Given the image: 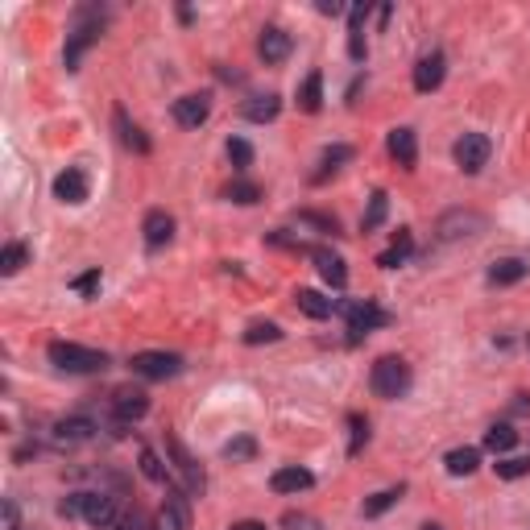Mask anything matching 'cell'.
<instances>
[{
	"mask_svg": "<svg viewBox=\"0 0 530 530\" xmlns=\"http://www.w3.org/2000/svg\"><path fill=\"white\" fill-rule=\"evenodd\" d=\"M240 112H245V120H253V125H265V120H274L282 112V100L274 96V91H265V96H249Z\"/></svg>",
	"mask_w": 530,
	"mask_h": 530,
	"instance_id": "23",
	"label": "cell"
},
{
	"mask_svg": "<svg viewBox=\"0 0 530 530\" xmlns=\"http://www.w3.org/2000/svg\"><path fill=\"white\" fill-rule=\"evenodd\" d=\"M402 493H406L402 485H398V489H381V493H373V498H369L365 506H361V514H365V518H378V514H386L390 506H398Z\"/></svg>",
	"mask_w": 530,
	"mask_h": 530,
	"instance_id": "31",
	"label": "cell"
},
{
	"mask_svg": "<svg viewBox=\"0 0 530 530\" xmlns=\"http://www.w3.org/2000/svg\"><path fill=\"white\" fill-rule=\"evenodd\" d=\"M444 465L452 476H468V473H476V465H481V452H476V447H456V452H447Z\"/></svg>",
	"mask_w": 530,
	"mask_h": 530,
	"instance_id": "28",
	"label": "cell"
},
{
	"mask_svg": "<svg viewBox=\"0 0 530 530\" xmlns=\"http://www.w3.org/2000/svg\"><path fill=\"white\" fill-rule=\"evenodd\" d=\"M228 530H265V522H253V518H245V522H232Z\"/></svg>",
	"mask_w": 530,
	"mask_h": 530,
	"instance_id": "46",
	"label": "cell"
},
{
	"mask_svg": "<svg viewBox=\"0 0 530 530\" xmlns=\"http://www.w3.org/2000/svg\"><path fill=\"white\" fill-rule=\"evenodd\" d=\"M386 212H390V195H386V191H373V199H369V212H365V220H361V228H365V232H373V228L386 220Z\"/></svg>",
	"mask_w": 530,
	"mask_h": 530,
	"instance_id": "35",
	"label": "cell"
},
{
	"mask_svg": "<svg viewBox=\"0 0 530 530\" xmlns=\"http://www.w3.org/2000/svg\"><path fill=\"white\" fill-rule=\"evenodd\" d=\"M282 526H291V530H315V518H307V514H286V518H282Z\"/></svg>",
	"mask_w": 530,
	"mask_h": 530,
	"instance_id": "44",
	"label": "cell"
},
{
	"mask_svg": "<svg viewBox=\"0 0 530 530\" xmlns=\"http://www.w3.org/2000/svg\"><path fill=\"white\" fill-rule=\"evenodd\" d=\"M46 357L50 365L63 369V373H104L109 369V357L96 352V348H83L75 340H55V344L46 348Z\"/></svg>",
	"mask_w": 530,
	"mask_h": 530,
	"instance_id": "3",
	"label": "cell"
},
{
	"mask_svg": "<svg viewBox=\"0 0 530 530\" xmlns=\"http://www.w3.org/2000/svg\"><path fill=\"white\" fill-rule=\"evenodd\" d=\"M311 485H315V476L307 473V468H299V465H286V468H278V473L270 476L274 493H303V489H311Z\"/></svg>",
	"mask_w": 530,
	"mask_h": 530,
	"instance_id": "19",
	"label": "cell"
},
{
	"mask_svg": "<svg viewBox=\"0 0 530 530\" xmlns=\"http://www.w3.org/2000/svg\"><path fill=\"white\" fill-rule=\"evenodd\" d=\"M129 365H133V373L145 381H166V378H178V373H183V357H178V352H137Z\"/></svg>",
	"mask_w": 530,
	"mask_h": 530,
	"instance_id": "8",
	"label": "cell"
},
{
	"mask_svg": "<svg viewBox=\"0 0 530 530\" xmlns=\"http://www.w3.org/2000/svg\"><path fill=\"white\" fill-rule=\"evenodd\" d=\"M257 55L265 58V63H282V58L291 55V33L278 30V25L261 30V38H257Z\"/></svg>",
	"mask_w": 530,
	"mask_h": 530,
	"instance_id": "20",
	"label": "cell"
},
{
	"mask_svg": "<svg viewBox=\"0 0 530 530\" xmlns=\"http://www.w3.org/2000/svg\"><path fill=\"white\" fill-rule=\"evenodd\" d=\"M489 150H493V145H489V137L485 133H465V137L456 141V166H460V170L465 174H476L481 170V166L489 162Z\"/></svg>",
	"mask_w": 530,
	"mask_h": 530,
	"instance_id": "9",
	"label": "cell"
},
{
	"mask_svg": "<svg viewBox=\"0 0 530 530\" xmlns=\"http://www.w3.org/2000/svg\"><path fill=\"white\" fill-rule=\"evenodd\" d=\"M25 261H30V249L13 240V245H4V249H0V274H4V278H13V274H22Z\"/></svg>",
	"mask_w": 530,
	"mask_h": 530,
	"instance_id": "32",
	"label": "cell"
},
{
	"mask_svg": "<svg viewBox=\"0 0 530 530\" xmlns=\"http://www.w3.org/2000/svg\"><path fill=\"white\" fill-rule=\"evenodd\" d=\"M307 257L315 261V270L324 274V282H327V286H335V291H344V282H348L344 257H335L332 249H319V245H307Z\"/></svg>",
	"mask_w": 530,
	"mask_h": 530,
	"instance_id": "13",
	"label": "cell"
},
{
	"mask_svg": "<svg viewBox=\"0 0 530 530\" xmlns=\"http://www.w3.org/2000/svg\"><path fill=\"white\" fill-rule=\"evenodd\" d=\"M141 473L150 476L153 485H174V476H170V468L158 460V452L153 447H141Z\"/></svg>",
	"mask_w": 530,
	"mask_h": 530,
	"instance_id": "30",
	"label": "cell"
},
{
	"mask_svg": "<svg viewBox=\"0 0 530 530\" xmlns=\"http://www.w3.org/2000/svg\"><path fill=\"white\" fill-rule=\"evenodd\" d=\"M518 444V431H514V427H509V422H493V427H489L485 431V447L489 452H509V447Z\"/></svg>",
	"mask_w": 530,
	"mask_h": 530,
	"instance_id": "29",
	"label": "cell"
},
{
	"mask_svg": "<svg viewBox=\"0 0 530 530\" xmlns=\"http://www.w3.org/2000/svg\"><path fill=\"white\" fill-rule=\"evenodd\" d=\"M141 232H145V245H150V249H162L174 237V216L162 212V207H153L150 216H145V224H141Z\"/></svg>",
	"mask_w": 530,
	"mask_h": 530,
	"instance_id": "14",
	"label": "cell"
},
{
	"mask_svg": "<svg viewBox=\"0 0 530 530\" xmlns=\"http://www.w3.org/2000/svg\"><path fill=\"white\" fill-rule=\"evenodd\" d=\"M294 303H299V311L311 315V319H327V315L335 311L332 299H324L319 291H294Z\"/></svg>",
	"mask_w": 530,
	"mask_h": 530,
	"instance_id": "26",
	"label": "cell"
},
{
	"mask_svg": "<svg viewBox=\"0 0 530 530\" xmlns=\"http://www.w3.org/2000/svg\"><path fill=\"white\" fill-rule=\"evenodd\" d=\"M386 145H390L394 162L406 166V170H414V162H419V141H414V129H394Z\"/></svg>",
	"mask_w": 530,
	"mask_h": 530,
	"instance_id": "21",
	"label": "cell"
},
{
	"mask_svg": "<svg viewBox=\"0 0 530 530\" xmlns=\"http://www.w3.org/2000/svg\"><path fill=\"white\" fill-rule=\"evenodd\" d=\"M485 228V216L476 212H452V216L439 220V240H456V237H473Z\"/></svg>",
	"mask_w": 530,
	"mask_h": 530,
	"instance_id": "15",
	"label": "cell"
},
{
	"mask_svg": "<svg viewBox=\"0 0 530 530\" xmlns=\"http://www.w3.org/2000/svg\"><path fill=\"white\" fill-rule=\"evenodd\" d=\"M4 530H17V501L4 498Z\"/></svg>",
	"mask_w": 530,
	"mask_h": 530,
	"instance_id": "45",
	"label": "cell"
},
{
	"mask_svg": "<svg viewBox=\"0 0 530 530\" xmlns=\"http://www.w3.org/2000/svg\"><path fill=\"white\" fill-rule=\"evenodd\" d=\"M530 411V398L526 394H518V402H514V414H526Z\"/></svg>",
	"mask_w": 530,
	"mask_h": 530,
	"instance_id": "48",
	"label": "cell"
},
{
	"mask_svg": "<svg viewBox=\"0 0 530 530\" xmlns=\"http://www.w3.org/2000/svg\"><path fill=\"white\" fill-rule=\"evenodd\" d=\"M274 340H282L278 324H253L249 332H245V344H274Z\"/></svg>",
	"mask_w": 530,
	"mask_h": 530,
	"instance_id": "38",
	"label": "cell"
},
{
	"mask_svg": "<svg viewBox=\"0 0 530 530\" xmlns=\"http://www.w3.org/2000/svg\"><path fill=\"white\" fill-rule=\"evenodd\" d=\"M224 456L228 460H253V456H257V444H253L249 435H240V439H232V444L224 447Z\"/></svg>",
	"mask_w": 530,
	"mask_h": 530,
	"instance_id": "41",
	"label": "cell"
},
{
	"mask_svg": "<svg viewBox=\"0 0 530 530\" xmlns=\"http://www.w3.org/2000/svg\"><path fill=\"white\" fill-rule=\"evenodd\" d=\"M58 514H63V518H83L87 526H96V530H112L120 522L117 498H109V493H71V498L58 506Z\"/></svg>",
	"mask_w": 530,
	"mask_h": 530,
	"instance_id": "1",
	"label": "cell"
},
{
	"mask_svg": "<svg viewBox=\"0 0 530 530\" xmlns=\"http://www.w3.org/2000/svg\"><path fill=\"white\" fill-rule=\"evenodd\" d=\"M112 120H117V133H120V145H125V150H133V153H150V150H153L150 137H145V133H141L137 125H133L129 112H125V109L112 112Z\"/></svg>",
	"mask_w": 530,
	"mask_h": 530,
	"instance_id": "22",
	"label": "cell"
},
{
	"mask_svg": "<svg viewBox=\"0 0 530 530\" xmlns=\"http://www.w3.org/2000/svg\"><path fill=\"white\" fill-rule=\"evenodd\" d=\"M166 456L174 460V473H178V481H183V489L191 493V498H204V489H207V476H204V465H199L195 456L187 452L174 435H166Z\"/></svg>",
	"mask_w": 530,
	"mask_h": 530,
	"instance_id": "6",
	"label": "cell"
},
{
	"mask_svg": "<svg viewBox=\"0 0 530 530\" xmlns=\"http://www.w3.org/2000/svg\"><path fill=\"white\" fill-rule=\"evenodd\" d=\"M71 291H75V294H96V291H100V270L79 274V278L71 282Z\"/></svg>",
	"mask_w": 530,
	"mask_h": 530,
	"instance_id": "43",
	"label": "cell"
},
{
	"mask_svg": "<svg viewBox=\"0 0 530 530\" xmlns=\"http://www.w3.org/2000/svg\"><path fill=\"white\" fill-rule=\"evenodd\" d=\"M299 109L303 112H319L324 109V71H311L299 87Z\"/></svg>",
	"mask_w": 530,
	"mask_h": 530,
	"instance_id": "25",
	"label": "cell"
},
{
	"mask_svg": "<svg viewBox=\"0 0 530 530\" xmlns=\"http://www.w3.org/2000/svg\"><path fill=\"white\" fill-rule=\"evenodd\" d=\"M340 162H352V145H327L324 158H319V166H324V170L315 174V183H324V178H327V174H332Z\"/></svg>",
	"mask_w": 530,
	"mask_h": 530,
	"instance_id": "33",
	"label": "cell"
},
{
	"mask_svg": "<svg viewBox=\"0 0 530 530\" xmlns=\"http://www.w3.org/2000/svg\"><path fill=\"white\" fill-rule=\"evenodd\" d=\"M50 439H55L58 447H79V444H87V439H96V422L83 419V414H75V419H58Z\"/></svg>",
	"mask_w": 530,
	"mask_h": 530,
	"instance_id": "11",
	"label": "cell"
},
{
	"mask_svg": "<svg viewBox=\"0 0 530 530\" xmlns=\"http://www.w3.org/2000/svg\"><path fill=\"white\" fill-rule=\"evenodd\" d=\"M100 33H104V13L100 9H75L71 33H66V50H63L66 71H79V58H83L87 46L100 42Z\"/></svg>",
	"mask_w": 530,
	"mask_h": 530,
	"instance_id": "2",
	"label": "cell"
},
{
	"mask_svg": "<svg viewBox=\"0 0 530 530\" xmlns=\"http://www.w3.org/2000/svg\"><path fill=\"white\" fill-rule=\"evenodd\" d=\"M411 245H414V240H411V232L402 228L398 237H394V245H390V249H386V253L378 257V265H381V270H398L402 261L411 257Z\"/></svg>",
	"mask_w": 530,
	"mask_h": 530,
	"instance_id": "27",
	"label": "cell"
},
{
	"mask_svg": "<svg viewBox=\"0 0 530 530\" xmlns=\"http://www.w3.org/2000/svg\"><path fill=\"white\" fill-rule=\"evenodd\" d=\"M158 530H191V493L183 485H166V501L158 509Z\"/></svg>",
	"mask_w": 530,
	"mask_h": 530,
	"instance_id": "7",
	"label": "cell"
},
{
	"mask_svg": "<svg viewBox=\"0 0 530 530\" xmlns=\"http://www.w3.org/2000/svg\"><path fill=\"white\" fill-rule=\"evenodd\" d=\"M498 476L501 481H518V476H530V456H509V460H498Z\"/></svg>",
	"mask_w": 530,
	"mask_h": 530,
	"instance_id": "36",
	"label": "cell"
},
{
	"mask_svg": "<svg viewBox=\"0 0 530 530\" xmlns=\"http://www.w3.org/2000/svg\"><path fill=\"white\" fill-rule=\"evenodd\" d=\"M174 120L183 125V129H199L207 117H212V96L207 91H195V96H183V100H174Z\"/></svg>",
	"mask_w": 530,
	"mask_h": 530,
	"instance_id": "10",
	"label": "cell"
},
{
	"mask_svg": "<svg viewBox=\"0 0 530 530\" xmlns=\"http://www.w3.org/2000/svg\"><path fill=\"white\" fill-rule=\"evenodd\" d=\"M419 530H444V526H439V522H427V526H419Z\"/></svg>",
	"mask_w": 530,
	"mask_h": 530,
	"instance_id": "49",
	"label": "cell"
},
{
	"mask_svg": "<svg viewBox=\"0 0 530 530\" xmlns=\"http://www.w3.org/2000/svg\"><path fill=\"white\" fill-rule=\"evenodd\" d=\"M365 17H369L365 4H352V9H348V58H352V63H365V55H369V46H365Z\"/></svg>",
	"mask_w": 530,
	"mask_h": 530,
	"instance_id": "16",
	"label": "cell"
},
{
	"mask_svg": "<svg viewBox=\"0 0 530 530\" xmlns=\"http://www.w3.org/2000/svg\"><path fill=\"white\" fill-rule=\"evenodd\" d=\"M112 411H117L120 422L141 419V414L150 411V394H145V390H129V386H125V390L112 394Z\"/></svg>",
	"mask_w": 530,
	"mask_h": 530,
	"instance_id": "17",
	"label": "cell"
},
{
	"mask_svg": "<svg viewBox=\"0 0 530 530\" xmlns=\"http://www.w3.org/2000/svg\"><path fill=\"white\" fill-rule=\"evenodd\" d=\"M299 220L303 224H311V228H319V232H340V224H335V216H324V212H299Z\"/></svg>",
	"mask_w": 530,
	"mask_h": 530,
	"instance_id": "42",
	"label": "cell"
},
{
	"mask_svg": "<svg viewBox=\"0 0 530 530\" xmlns=\"http://www.w3.org/2000/svg\"><path fill=\"white\" fill-rule=\"evenodd\" d=\"M369 390L386 402L406 398V390H411V365L402 357H381L378 365L369 369Z\"/></svg>",
	"mask_w": 530,
	"mask_h": 530,
	"instance_id": "4",
	"label": "cell"
},
{
	"mask_svg": "<svg viewBox=\"0 0 530 530\" xmlns=\"http://www.w3.org/2000/svg\"><path fill=\"white\" fill-rule=\"evenodd\" d=\"M444 75H447V58L439 55V50L419 58V66H414V91H419V96H431L435 87L444 83Z\"/></svg>",
	"mask_w": 530,
	"mask_h": 530,
	"instance_id": "12",
	"label": "cell"
},
{
	"mask_svg": "<svg viewBox=\"0 0 530 530\" xmlns=\"http://www.w3.org/2000/svg\"><path fill=\"white\" fill-rule=\"evenodd\" d=\"M348 431H352V439H348V452L357 456L361 444H369V422L361 419V414H348Z\"/></svg>",
	"mask_w": 530,
	"mask_h": 530,
	"instance_id": "39",
	"label": "cell"
},
{
	"mask_svg": "<svg viewBox=\"0 0 530 530\" xmlns=\"http://www.w3.org/2000/svg\"><path fill=\"white\" fill-rule=\"evenodd\" d=\"M319 13H332V17H340V13H344V4H335V0H319Z\"/></svg>",
	"mask_w": 530,
	"mask_h": 530,
	"instance_id": "47",
	"label": "cell"
},
{
	"mask_svg": "<svg viewBox=\"0 0 530 530\" xmlns=\"http://www.w3.org/2000/svg\"><path fill=\"white\" fill-rule=\"evenodd\" d=\"M335 311L348 319V344H361V335H369L373 327L390 324V315L381 311V307H373L369 299L365 303H335Z\"/></svg>",
	"mask_w": 530,
	"mask_h": 530,
	"instance_id": "5",
	"label": "cell"
},
{
	"mask_svg": "<svg viewBox=\"0 0 530 530\" xmlns=\"http://www.w3.org/2000/svg\"><path fill=\"white\" fill-rule=\"evenodd\" d=\"M522 278H526V261L522 257H501L489 265V282H493V286H514V282H522Z\"/></svg>",
	"mask_w": 530,
	"mask_h": 530,
	"instance_id": "24",
	"label": "cell"
},
{
	"mask_svg": "<svg viewBox=\"0 0 530 530\" xmlns=\"http://www.w3.org/2000/svg\"><path fill=\"white\" fill-rule=\"evenodd\" d=\"M224 199H232V204H240V207H253V204L261 199V187H257V183H245V178H237V183H228Z\"/></svg>",
	"mask_w": 530,
	"mask_h": 530,
	"instance_id": "34",
	"label": "cell"
},
{
	"mask_svg": "<svg viewBox=\"0 0 530 530\" xmlns=\"http://www.w3.org/2000/svg\"><path fill=\"white\" fill-rule=\"evenodd\" d=\"M112 530H158V522H150L141 509H129V514H120V522Z\"/></svg>",
	"mask_w": 530,
	"mask_h": 530,
	"instance_id": "40",
	"label": "cell"
},
{
	"mask_svg": "<svg viewBox=\"0 0 530 530\" xmlns=\"http://www.w3.org/2000/svg\"><path fill=\"white\" fill-rule=\"evenodd\" d=\"M55 199H63V204H83L87 199V174L79 166H71L55 178Z\"/></svg>",
	"mask_w": 530,
	"mask_h": 530,
	"instance_id": "18",
	"label": "cell"
},
{
	"mask_svg": "<svg viewBox=\"0 0 530 530\" xmlns=\"http://www.w3.org/2000/svg\"><path fill=\"white\" fill-rule=\"evenodd\" d=\"M228 158H232L237 170H249V166H253V145L245 137H232V141H228Z\"/></svg>",
	"mask_w": 530,
	"mask_h": 530,
	"instance_id": "37",
	"label": "cell"
}]
</instances>
